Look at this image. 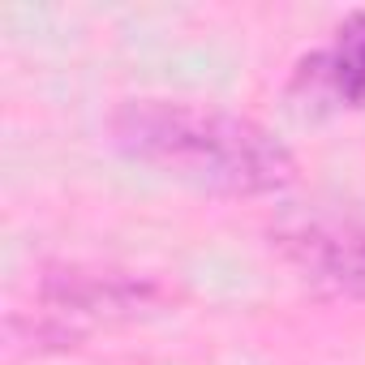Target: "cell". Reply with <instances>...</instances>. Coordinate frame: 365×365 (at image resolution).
Returning a JSON list of instances; mask_svg holds the SVG:
<instances>
[{
  "label": "cell",
  "instance_id": "4",
  "mask_svg": "<svg viewBox=\"0 0 365 365\" xmlns=\"http://www.w3.org/2000/svg\"><path fill=\"white\" fill-rule=\"evenodd\" d=\"M288 99L305 116L365 108V9L348 14L327 48L297 61Z\"/></svg>",
  "mask_w": 365,
  "mask_h": 365
},
{
  "label": "cell",
  "instance_id": "3",
  "mask_svg": "<svg viewBox=\"0 0 365 365\" xmlns=\"http://www.w3.org/2000/svg\"><path fill=\"white\" fill-rule=\"evenodd\" d=\"M275 254L327 297H365V211L288 207L271 224Z\"/></svg>",
  "mask_w": 365,
  "mask_h": 365
},
{
  "label": "cell",
  "instance_id": "2",
  "mask_svg": "<svg viewBox=\"0 0 365 365\" xmlns=\"http://www.w3.org/2000/svg\"><path fill=\"white\" fill-rule=\"evenodd\" d=\"M168 292L155 279L125 271H52L39 288V305L31 314V339L39 348H73L99 327L142 318L159 309Z\"/></svg>",
  "mask_w": 365,
  "mask_h": 365
},
{
  "label": "cell",
  "instance_id": "1",
  "mask_svg": "<svg viewBox=\"0 0 365 365\" xmlns=\"http://www.w3.org/2000/svg\"><path fill=\"white\" fill-rule=\"evenodd\" d=\"M116 146L202 194L262 198L292 185V150L250 116L185 103V99H129L112 116Z\"/></svg>",
  "mask_w": 365,
  "mask_h": 365
}]
</instances>
